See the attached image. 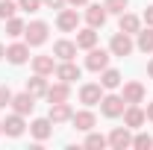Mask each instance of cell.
<instances>
[{"mask_svg":"<svg viewBox=\"0 0 153 150\" xmlns=\"http://www.w3.org/2000/svg\"><path fill=\"white\" fill-rule=\"evenodd\" d=\"M133 50H135L133 38L127 36V33H121V30H118V33L112 36V41H109V53H112V56H130Z\"/></svg>","mask_w":153,"mask_h":150,"instance_id":"3","label":"cell"},{"mask_svg":"<svg viewBox=\"0 0 153 150\" xmlns=\"http://www.w3.org/2000/svg\"><path fill=\"white\" fill-rule=\"evenodd\" d=\"M124 109H127V100L121 94H103L100 97V112L106 115V118H121Z\"/></svg>","mask_w":153,"mask_h":150,"instance_id":"1","label":"cell"},{"mask_svg":"<svg viewBox=\"0 0 153 150\" xmlns=\"http://www.w3.org/2000/svg\"><path fill=\"white\" fill-rule=\"evenodd\" d=\"M53 74H56L59 82H68V85H71V82H76V79L82 76V71H79V65H74V59H68V62L56 65V71H53Z\"/></svg>","mask_w":153,"mask_h":150,"instance_id":"6","label":"cell"},{"mask_svg":"<svg viewBox=\"0 0 153 150\" xmlns=\"http://www.w3.org/2000/svg\"><path fill=\"white\" fill-rule=\"evenodd\" d=\"M24 30H27V24H24L21 18H9L6 21V36L18 38V36H24Z\"/></svg>","mask_w":153,"mask_h":150,"instance_id":"26","label":"cell"},{"mask_svg":"<svg viewBox=\"0 0 153 150\" xmlns=\"http://www.w3.org/2000/svg\"><path fill=\"white\" fill-rule=\"evenodd\" d=\"M33 71H36V74H41V76L53 74V71H56L53 56H33Z\"/></svg>","mask_w":153,"mask_h":150,"instance_id":"21","label":"cell"},{"mask_svg":"<svg viewBox=\"0 0 153 150\" xmlns=\"http://www.w3.org/2000/svg\"><path fill=\"white\" fill-rule=\"evenodd\" d=\"M109 59H112L109 50H97V47H91V50H88V56H85V68H88V71H94V74H100L103 68H109Z\"/></svg>","mask_w":153,"mask_h":150,"instance_id":"4","label":"cell"},{"mask_svg":"<svg viewBox=\"0 0 153 150\" xmlns=\"http://www.w3.org/2000/svg\"><path fill=\"white\" fill-rule=\"evenodd\" d=\"M106 15H109V12H106V6H88V9H85V21H88V27H103V24H106Z\"/></svg>","mask_w":153,"mask_h":150,"instance_id":"19","label":"cell"},{"mask_svg":"<svg viewBox=\"0 0 153 150\" xmlns=\"http://www.w3.org/2000/svg\"><path fill=\"white\" fill-rule=\"evenodd\" d=\"M147 74H150V76H153V62H150V65H147Z\"/></svg>","mask_w":153,"mask_h":150,"instance_id":"38","label":"cell"},{"mask_svg":"<svg viewBox=\"0 0 153 150\" xmlns=\"http://www.w3.org/2000/svg\"><path fill=\"white\" fill-rule=\"evenodd\" d=\"M144 24H147V27H153V6H147V9H144Z\"/></svg>","mask_w":153,"mask_h":150,"instance_id":"34","label":"cell"},{"mask_svg":"<svg viewBox=\"0 0 153 150\" xmlns=\"http://www.w3.org/2000/svg\"><path fill=\"white\" fill-rule=\"evenodd\" d=\"M12 109L18 115H30L33 109H36V97L30 91H21V94H12Z\"/></svg>","mask_w":153,"mask_h":150,"instance_id":"10","label":"cell"},{"mask_svg":"<svg viewBox=\"0 0 153 150\" xmlns=\"http://www.w3.org/2000/svg\"><path fill=\"white\" fill-rule=\"evenodd\" d=\"M65 3H71V6H74V9H76V6H85L88 0H65Z\"/></svg>","mask_w":153,"mask_h":150,"instance_id":"35","label":"cell"},{"mask_svg":"<svg viewBox=\"0 0 153 150\" xmlns=\"http://www.w3.org/2000/svg\"><path fill=\"white\" fill-rule=\"evenodd\" d=\"M94 44H97V30H94V27H85V30H79V33H76V47L91 50Z\"/></svg>","mask_w":153,"mask_h":150,"instance_id":"20","label":"cell"},{"mask_svg":"<svg viewBox=\"0 0 153 150\" xmlns=\"http://www.w3.org/2000/svg\"><path fill=\"white\" fill-rule=\"evenodd\" d=\"M47 33H50V27H47L44 21H33V24H27L24 38H27V44H30V47H38V44H44V41H47Z\"/></svg>","mask_w":153,"mask_h":150,"instance_id":"2","label":"cell"},{"mask_svg":"<svg viewBox=\"0 0 153 150\" xmlns=\"http://www.w3.org/2000/svg\"><path fill=\"white\" fill-rule=\"evenodd\" d=\"M53 124H65V121H71L74 118V109L68 106V100H62V103H50V115H47Z\"/></svg>","mask_w":153,"mask_h":150,"instance_id":"14","label":"cell"},{"mask_svg":"<svg viewBox=\"0 0 153 150\" xmlns=\"http://www.w3.org/2000/svg\"><path fill=\"white\" fill-rule=\"evenodd\" d=\"M56 27L62 30V33H74L76 27H79V15H76V9H59Z\"/></svg>","mask_w":153,"mask_h":150,"instance_id":"9","label":"cell"},{"mask_svg":"<svg viewBox=\"0 0 153 150\" xmlns=\"http://www.w3.org/2000/svg\"><path fill=\"white\" fill-rule=\"evenodd\" d=\"M6 59H9L12 65H24V62L30 59V44H27V41L9 44V47H6Z\"/></svg>","mask_w":153,"mask_h":150,"instance_id":"12","label":"cell"},{"mask_svg":"<svg viewBox=\"0 0 153 150\" xmlns=\"http://www.w3.org/2000/svg\"><path fill=\"white\" fill-rule=\"evenodd\" d=\"M41 6H47V9H65V0H41Z\"/></svg>","mask_w":153,"mask_h":150,"instance_id":"33","label":"cell"},{"mask_svg":"<svg viewBox=\"0 0 153 150\" xmlns=\"http://www.w3.org/2000/svg\"><path fill=\"white\" fill-rule=\"evenodd\" d=\"M144 124H147V115H144V109H138V103H130V106L124 109V127L138 130V127H144Z\"/></svg>","mask_w":153,"mask_h":150,"instance_id":"7","label":"cell"},{"mask_svg":"<svg viewBox=\"0 0 153 150\" xmlns=\"http://www.w3.org/2000/svg\"><path fill=\"white\" fill-rule=\"evenodd\" d=\"M133 147H135V150H150V147H153V138L147 135V132H138V135L133 138Z\"/></svg>","mask_w":153,"mask_h":150,"instance_id":"30","label":"cell"},{"mask_svg":"<svg viewBox=\"0 0 153 150\" xmlns=\"http://www.w3.org/2000/svg\"><path fill=\"white\" fill-rule=\"evenodd\" d=\"M9 103H12V91H9L6 85H0V109H6Z\"/></svg>","mask_w":153,"mask_h":150,"instance_id":"32","label":"cell"},{"mask_svg":"<svg viewBox=\"0 0 153 150\" xmlns=\"http://www.w3.org/2000/svg\"><path fill=\"white\" fill-rule=\"evenodd\" d=\"M118 30L127 33V36H135V33L141 30V18H138V15H130V12H124L121 21H118Z\"/></svg>","mask_w":153,"mask_h":150,"instance_id":"17","label":"cell"},{"mask_svg":"<svg viewBox=\"0 0 153 150\" xmlns=\"http://www.w3.org/2000/svg\"><path fill=\"white\" fill-rule=\"evenodd\" d=\"M47 103H62V100H68L71 97V85L68 82H56V85H47Z\"/></svg>","mask_w":153,"mask_h":150,"instance_id":"15","label":"cell"},{"mask_svg":"<svg viewBox=\"0 0 153 150\" xmlns=\"http://www.w3.org/2000/svg\"><path fill=\"white\" fill-rule=\"evenodd\" d=\"M106 144H109V141H106V138H103L100 132H91V130H88V138H85V147H91V150H103Z\"/></svg>","mask_w":153,"mask_h":150,"instance_id":"27","label":"cell"},{"mask_svg":"<svg viewBox=\"0 0 153 150\" xmlns=\"http://www.w3.org/2000/svg\"><path fill=\"white\" fill-rule=\"evenodd\" d=\"M71 124H74V127H76L79 132H88V130H94V112H74Z\"/></svg>","mask_w":153,"mask_h":150,"instance_id":"22","label":"cell"},{"mask_svg":"<svg viewBox=\"0 0 153 150\" xmlns=\"http://www.w3.org/2000/svg\"><path fill=\"white\" fill-rule=\"evenodd\" d=\"M0 127H3V132H6L9 138H18V135H24V130H27V124H24V115H18V112L9 115V118H6Z\"/></svg>","mask_w":153,"mask_h":150,"instance_id":"11","label":"cell"},{"mask_svg":"<svg viewBox=\"0 0 153 150\" xmlns=\"http://www.w3.org/2000/svg\"><path fill=\"white\" fill-rule=\"evenodd\" d=\"M15 12H18V3H12V0H0V21L15 18Z\"/></svg>","mask_w":153,"mask_h":150,"instance_id":"28","label":"cell"},{"mask_svg":"<svg viewBox=\"0 0 153 150\" xmlns=\"http://www.w3.org/2000/svg\"><path fill=\"white\" fill-rule=\"evenodd\" d=\"M3 56H6V47H3V44H0V59H3Z\"/></svg>","mask_w":153,"mask_h":150,"instance_id":"37","label":"cell"},{"mask_svg":"<svg viewBox=\"0 0 153 150\" xmlns=\"http://www.w3.org/2000/svg\"><path fill=\"white\" fill-rule=\"evenodd\" d=\"M109 147L112 150H127V147H133V135H130V127H115L112 132H109Z\"/></svg>","mask_w":153,"mask_h":150,"instance_id":"5","label":"cell"},{"mask_svg":"<svg viewBox=\"0 0 153 150\" xmlns=\"http://www.w3.org/2000/svg\"><path fill=\"white\" fill-rule=\"evenodd\" d=\"M18 9H24V12H38L41 9V0H18Z\"/></svg>","mask_w":153,"mask_h":150,"instance_id":"31","label":"cell"},{"mask_svg":"<svg viewBox=\"0 0 153 150\" xmlns=\"http://www.w3.org/2000/svg\"><path fill=\"white\" fill-rule=\"evenodd\" d=\"M100 85L109 88V91L118 88V85H121V71H115V68H103V71H100Z\"/></svg>","mask_w":153,"mask_h":150,"instance_id":"23","label":"cell"},{"mask_svg":"<svg viewBox=\"0 0 153 150\" xmlns=\"http://www.w3.org/2000/svg\"><path fill=\"white\" fill-rule=\"evenodd\" d=\"M103 6H106V12H112V15H124L127 6H130V0H106Z\"/></svg>","mask_w":153,"mask_h":150,"instance_id":"29","label":"cell"},{"mask_svg":"<svg viewBox=\"0 0 153 150\" xmlns=\"http://www.w3.org/2000/svg\"><path fill=\"white\" fill-rule=\"evenodd\" d=\"M100 97H103V85H100V82H85V85L79 88V100H82L85 106H97Z\"/></svg>","mask_w":153,"mask_h":150,"instance_id":"8","label":"cell"},{"mask_svg":"<svg viewBox=\"0 0 153 150\" xmlns=\"http://www.w3.org/2000/svg\"><path fill=\"white\" fill-rule=\"evenodd\" d=\"M135 36H138L135 47H138L141 53H153V27H147V30H138Z\"/></svg>","mask_w":153,"mask_h":150,"instance_id":"24","label":"cell"},{"mask_svg":"<svg viewBox=\"0 0 153 150\" xmlns=\"http://www.w3.org/2000/svg\"><path fill=\"white\" fill-rule=\"evenodd\" d=\"M0 132H3V127H0Z\"/></svg>","mask_w":153,"mask_h":150,"instance_id":"39","label":"cell"},{"mask_svg":"<svg viewBox=\"0 0 153 150\" xmlns=\"http://www.w3.org/2000/svg\"><path fill=\"white\" fill-rule=\"evenodd\" d=\"M53 127H56V124H53L50 118H36V121L30 124V132L36 135V141H47L50 132H53Z\"/></svg>","mask_w":153,"mask_h":150,"instance_id":"13","label":"cell"},{"mask_svg":"<svg viewBox=\"0 0 153 150\" xmlns=\"http://www.w3.org/2000/svg\"><path fill=\"white\" fill-rule=\"evenodd\" d=\"M27 91L33 94V97H44V94H47V79L41 74H36L33 79H27Z\"/></svg>","mask_w":153,"mask_h":150,"instance_id":"25","label":"cell"},{"mask_svg":"<svg viewBox=\"0 0 153 150\" xmlns=\"http://www.w3.org/2000/svg\"><path fill=\"white\" fill-rule=\"evenodd\" d=\"M53 56H56V59H62V62L74 59V56H76V41H68V38L56 41V44H53Z\"/></svg>","mask_w":153,"mask_h":150,"instance_id":"16","label":"cell"},{"mask_svg":"<svg viewBox=\"0 0 153 150\" xmlns=\"http://www.w3.org/2000/svg\"><path fill=\"white\" fill-rule=\"evenodd\" d=\"M144 115H147V121H153V103H147V109H144Z\"/></svg>","mask_w":153,"mask_h":150,"instance_id":"36","label":"cell"},{"mask_svg":"<svg viewBox=\"0 0 153 150\" xmlns=\"http://www.w3.org/2000/svg\"><path fill=\"white\" fill-rule=\"evenodd\" d=\"M144 85H141V82H127V85H124V94H121V97H124V100H127V106H130V103H141V100H144Z\"/></svg>","mask_w":153,"mask_h":150,"instance_id":"18","label":"cell"}]
</instances>
